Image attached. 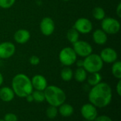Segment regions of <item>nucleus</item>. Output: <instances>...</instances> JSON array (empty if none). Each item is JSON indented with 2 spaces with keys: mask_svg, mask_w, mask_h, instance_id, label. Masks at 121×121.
I'll return each mask as SVG.
<instances>
[{
  "mask_svg": "<svg viewBox=\"0 0 121 121\" xmlns=\"http://www.w3.org/2000/svg\"><path fill=\"white\" fill-rule=\"evenodd\" d=\"M83 61V68L89 73L100 72L103 68L104 63L99 54L93 53L85 57Z\"/></svg>",
  "mask_w": 121,
  "mask_h": 121,
  "instance_id": "obj_4",
  "label": "nucleus"
},
{
  "mask_svg": "<svg viewBox=\"0 0 121 121\" xmlns=\"http://www.w3.org/2000/svg\"><path fill=\"white\" fill-rule=\"evenodd\" d=\"M32 96L33 98L34 101L38 102V103H42L45 101V94L44 91H33L32 92Z\"/></svg>",
  "mask_w": 121,
  "mask_h": 121,
  "instance_id": "obj_24",
  "label": "nucleus"
},
{
  "mask_svg": "<svg viewBox=\"0 0 121 121\" xmlns=\"http://www.w3.org/2000/svg\"><path fill=\"white\" fill-rule=\"evenodd\" d=\"M58 114V109L57 107L50 106L46 110V116L50 119H54L57 117Z\"/></svg>",
  "mask_w": 121,
  "mask_h": 121,
  "instance_id": "obj_25",
  "label": "nucleus"
},
{
  "mask_svg": "<svg viewBox=\"0 0 121 121\" xmlns=\"http://www.w3.org/2000/svg\"><path fill=\"white\" fill-rule=\"evenodd\" d=\"M4 121H18V117L14 113H9L4 116Z\"/></svg>",
  "mask_w": 121,
  "mask_h": 121,
  "instance_id": "obj_27",
  "label": "nucleus"
},
{
  "mask_svg": "<svg viewBox=\"0 0 121 121\" xmlns=\"http://www.w3.org/2000/svg\"><path fill=\"white\" fill-rule=\"evenodd\" d=\"M62 1H69V0H62Z\"/></svg>",
  "mask_w": 121,
  "mask_h": 121,
  "instance_id": "obj_35",
  "label": "nucleus"
},
{
  "mask_svg": "<svg viewBox=\"0 0 121 121\" xmlns=\"http://www.w3.org/2000/svg\"><path fill=\"white\" fill-rule=\"evenodd\" d=\"M15 94L11 88L4 86L0 88V99L4 102H10L14 98Z\"/></svg>",
  "mask_w": 121,
  "mask_h": 121,
  "instance_id": "obj_16",
  "label": "nucleus"
},
{
  "mask_svg": "<svg viewBox=\"0 0 121 121\" xmlns=\"http://www.w3.org/2000/svg\"><path fill=\"white\" fill-rule=\"evenodd\" d=\"M0 121H4V120H2V119H0Z\"/></svg>",
  "mask_w": 121,
  "mask_h": 121,
  "instance_id": "obj_36",
  "label": "nucleus"
},
{
  "mask_svg": "<svg viewBox=\"0 0 121 121\" xmlns=\"http://www.w3.org/2000/svg\"><path fill=\"white\" fill-rule=\"evenodd\" d=\"M87 82L89 86H94L101 82L102 80V76L100 74L99 72H96V73H91L89 76L86 78Z\"/></svg>",
  "mask_w": 121,
  "mask_h": 121,
  "instance_id": "obj_19",
  "label": "nucleus"
},
{
  "mask_svg": "<svg viewBox=\"0 0 121 121\" xmlns=\"http://www.w3.org/2000/svg\"><path fill=\"white\" fill-rule=\"evenodd\" d=\"M93 41L98 45H104L108 41V34L101 29H97L93 32Z\"/></svg>",
  "mask_w": 121,
  "mask_h": 121,
  "instance_id": "obj_15",
  "label": "nucleus"
},
{
  "mask_svg": "<svg viewBox=\"0 0 121 121\" xmlns=\"http://www.w3.org/2000/svg\"><path fill=\"white\" fill-rule=\"evenodd\" d=\"M113 98L112 88L109 84L100 82L92 86L89 93V101L96 108H102L108 106Z\"/></svg>",
  "mask_w": 121,
  "mask_h": 121,
  "instance_id": "obj_1",
  "label": "nucleus"
},
{
  "mask_svg": "<svg viewBox=\"0 0 121 121\" xmlns=\"http://www.w3.org/2000/svg\"><path fill=\"white\" fill-rule=\"evenodd\" d=\"M112 64L111 72L113 76L118 80L121 79V62L117 60Z\"/></svg>",
  "mask_w": 121,
  "mask_h": 121,
  "instance_id": "obj_23",
  "label": "nucleus"
},
{
  "mask_svg": "<svg viewBox=\"0 0 121 121\" xmlns=\"http://www.w3.org/2000/svg\"><path fill=\"white\" fill-rule=\"evenodd\" d=\"M81 114L85 120L94 121L98 116L97 108L91 103H86L82 106Z\"/></svg>",
  "mask_w": 121,
  "mask_h": 121,
  "instance_id": "obj_11",
  "label": "nucleus"
},
{
  "mask_svg": "<svg viewBox=\"0 0 121 121\" xmlns=\"http://www.w3.org/2000/svg\"><path fill=\"white\" fill-rule=\"evenodd\" d=\"M14 41L19 44H24L27 43L30 39V33L28 30L21 29L17 30L13 34Z\"/></svg>",
  "mask_w": 121,
  "mask_h": 121,
  "instance_id": "obj_14",
  "label": "nucleus"
},
{
  "mask_svg": "<svg viewBox=\"0 0 121 121\" xmlns=\"http://www.w3.org/2000/svg\"><path fill=\"white\" fill-rule=\"evenodd\" d=\"M58 112L62 116L65 118H67L71 116L74 113V108L72 107V105L64 103L59 106Z\"/></svg>",
  "mask_w": 121,
  "mask_h": 121,
  "instance_id": "obj_18",
  "label": "nucleus"
},
{
  "mask_svg": "<svg viewBox=\"0 0 121 121\" xmlns=\"http://www.w3.org/2000/svg\"><path fill=\"white\" fill-rule=\"evenodd\" d=\"M60 76L62 81L66 82L70 81L73 78V71L69 68V66H65L61 71Z\"/></svg>",
  "mask_w": 121,
  "mask_h": 121,
  "instance_id": "obj_21",
  "label": "nucleus"
},
{
  "mask_svg": "<svg viewBox=\"0 0 121 121\" xmlns=\"http://www.w3.org/2000/svg\"><path fill=\"white\" fill-rule=\"evenodd\" d=\"M116 14L117 16L121 18V3H119L118 5L117 6V8L116 9Z\"/></svg>",
  "mask_w": 121,
  "mask_h": 121,
  "instance_id": "obj_31",
  "label": "nucleus"
},
{
  "mask_svg": "<svg viewBox=\"0 0 121 121\" xmlns=\"http://www.w3.org/2000/svg\"><path fill=\"white\" fill-rule=\"evenodd\" d=\"M93 17L98 21H102L106 17V11L101 6H96L92 10Z\"/></svg>",
  "mask_w": 121,
  "mask_h": 121,
  "instance_id": "obj_20",
  "label": "nucleus"
},
{
  "mask_svg": "<svg viewBox=\"0 0 121 121\" xmlns=\"http://www.w3.org/2000/svg\"><path fill=\"white\" fill-rule=\"evenodd\" d=\"M116 92L118 93V95L119 96H121V79L118 80V82L117 83V86H116Z\"/></svg>",
  "mask_w": 121,
  "mask_h": 121,
  "instance_id": "obj_30",
  "label": "nucleus"
},
{
  "mask_svg": "<svg viewBox=\"0 0 121 121\" xmlns=\"http://www.w3.org/2000/svg\"><path fill=\"white\" fill-rule=\"evenodd\" d=\"M94 121H113V120L107 116H97Z\"/></svg>",
  "mask_w": 121,
  "mask_h": 121,
  "instance_id": "obj_29",
  "label": "nucleus"
},
{
  "mask_svg": "<svg viewBox=\"0 0 121 121\" xmlns=\"http://www.w3.org/2000/svg\"><path fill=\"white\" fill-rule=\"evenodd\" d=\"M85 121H87V120H85Z\"/></svg>",
  "mask_w": 121,
  "mask_h": 121,
  "instance_id": "obj_37",
  "label": "nucleus"
},
{
  "mask_svg": "<svg viewBox=\"0 0 121 121\" xmlns=\"http://www.w3.org/2000/svg\"><path fill=\"white\" fill-rule=\"evenodd\" d=\"M43 91L45 101H46L50 106L59 107L66 101L65 91L57 86H48Z\"/></svg>",
  "mask_w": 121,
  "mask_h": 121,
  "instance_id": "obj_3",
  "label": "nucleus"
},
{
  "mask_svg": "<svg viewBox=\"0 0 121 121\" xmlns=\"http://www.w3.org/2000/svg\"><path fill=\"white\" fill-rule=\"evenodd\" d=\"M0 61H1V59H0Z\"/></svg>",
  "mask_w": 121,
  "mask_h": 121,
  "instance_id": "obj_38",
  "label": "nucleus"
},
{
  "mask_svg": "<svg viewBox=\"0 0 121 121\" xmlns=\"http://www.w3.org/2000/svg\"><path fill=\"white\" fill-rule=\"evenodd\" d=\"M11 88L14 94L19 98H26L33 91L30 78L24 73H18L13 78Z\"/></svg>",
  "mask_w": 121,
  "mask_h": 121,
  "instance_id": "obj_2",
  "label": "nucleus"
},
{
  "mask_svg": "<svg viewBox=\"0 0 121 121\" xmlns=\"http://www.w3.org/2000/svg\"><path fill=\"white\" fill-rule=\"evenodd\" d=\"M16 52V46L12 42L4 41L0 44V59H8Z\"/></svg>",
  "mask_w": 121,
  "mask_h": 121,
  "instance_id": "obj_10",
  "label": "nucleus"
},
{
  "mask_svg": "<svg viewBox=\"0 0 121 121\" xmlns=\"http://www.w3.org/2000/svg\"><path fill=\"white\" fill-rule=\"evenodd\" d=\"M99 56L102 59L103 62L106 63H113L116 61L118 58L117 51L110 47H107L102 49Z\"/></svg>",
  "mask_w": 121,
  "mask_h": 121,
  "instance_id": "obj_12",
  "label": "nucleus"
},
{
  "mask_svg": "<svg viewBox=\"0 0 121 121\" xmlns=\"http://www.w3.org/2000/svg\"><path fill=\"white\" fill-rule=\"evenodd\" d=\"M16 0H0V8L7 9L13 6Z\"/></svg>",
  "mask_w": 121,
  "mask_h": 121,
  "instance_id": "obj_26",
  "label": "nucleus"
},
{
  "mask_svg": "<svg viewBox=\"0 0 121 121\" xmlns=\"http://www.w3.org/2000/svg\"><path fill=\"white\" fill-rule=\"evenodd\" d=\"M72 48L76 53L77 56L82 58H85L93 52V48L91 45L84 40H78L75 43L72 44Z\"/></svg>",
  "mask_w": 121,
  "mask_h": 121,
  "instance_id": "obj_7",
  "label": "nucleus"
},
{
  "mask_svg": "<svg viewBox=\"0 0 121 121\" xmlns=\"http://www.w3.org/2000/svg\"><path fill=\"white\" fill-rule=\"evenodd\" d=\"M55 25L53 19L50 17H44L40 23V30L45 36H51L55 31Z\"/></svg>",
  "mask_w": 121,
  "mask_h": 121,
  "instance_id": "obj_9",
  "label": "nucleus"
},
{
  "mask_svg": "<svg viewBox=\"0 0 121 121\" xmlns=\"http://www.w3.org/2000/svg\"><path fill=\"white\" fill-rule=\"evenodd\" d=\"M75 63L77 64V67H83L84 61H83V60H77V59Z\"/></svg>",
  "mask_w": 121,
  "mask_h": 121,
  "instance_id": "obj_33",
  "label": "nucleus"
},
{
  "mask_svg": "<svg viewBox=\"0 0 121 121\" xmlns=\"http://www.w3.org/2000/svg\"><path fill=\"white\" fill-rule=\"evenodd\" d=\"M29 62L32 66H38L40 62V59L38 56L33 55V56H31L30 57Z\"/></svg>",
  "mask_w": 121,
  "mask_h": 121,
  "instance_id": "obj_28",
  "label": "nucleus"
},
{
  "mask_svg": "<svg viewBox=\"0 0 121 121\" xmlns=\"http://www.w3.org/2000/svg\"><path fill=\"white\" fill-rule=\"evenodd\" d=\"M67 39L69 43L74 44L79 39V33L74 29L72 28L68 30L67 33Z\"/></svg>",
  "mask_w": 121,
  "mask_h": 121,
  "instance_id": "obj_22",
  "label": "nucleus"
},
{
  "mask_svg": "<svg viewBox=\"0 0 121 121\" xmlns=\"http://www.w3.org/2000/svg\"><path fill=\"white\" fill-rule=\"evenodd\" d=\"M30 80L33 88L35 90L43 91L48 86V81L46 78L40 74L35 75Z\"/></svg>",
  "mask_w": 121,
  "mask_h": 121,
  "instance_id": "obj_13",
  "label": "nucleus"
},
{
  "mask_svg": "<svg viewBox=\"0 0 121 121\" xmlns=\"http://www.w3.org/2000/svg\"><path fill=\"white\" fill-rule=\"evenodd\" d=\"M73 28H74L79 34H87L93 30V24L87 18L82 17L79 18L74 22Z\"/></svg>",
  "mask_w": 121,
  "mask_h": 121,
  "instance_id": "obj_8",
  "label": "nucleus"
},
{
  "mask_svg": "<svg viewBox=\"0 0 121 121\" xmlns=\"http://www.w3.org/2000/svg\"><path fill=\"white\" fill-rule=\"evenodd\" d=\"M3 82H4V77H3V75L1 74V73L0 72V86L2 85Z\"/></svg>",
  "mask_w": 121,
  "mask_h": 121,
  "instance_id": "obj_34",
  "label": "nucleus"
},
{
  "mask_svg": "<svg viewBox=\"0 0 121 121\" xmlns=\"http://www.w3.org/2000/svg\"><path fill=\"white\" fill-rule=\"evenodd\" d=\"M101 29L108 35H114L119 32L121 24L119 21L113 17H105L101 21Z\"/></svg>",
  "mask_w": 121,
  "mask_h": 121,
  "instance_id": "obj_5",
  "label": "nucleus"
},
{
  "mask_svg": "<svg viewBox=\"0 0 121 121\" xmlns=\"http://www.w3.org/2000/svg\"><path fill=\"white\" fill-rule=\"evenodd\" d=\"M26 101H27L28 103H32V102L34 101L33 98V96H32L31 93L29 94V95H28V96H26Z\"/></svg>",
  "mask_w": 121,
  "mask_h": 121,
  "instance_id": "obj_32",
  "label": "nucleus"
},
{
  "mask_svg": "<svg viewBox=\"0 0 121 121\" xmlns=\"http://www.w3.org/2000/svg\"><path fill=\"white\" fill-rule=\"evenodd\" d=\"M77 56L71 47H65L59 53V60L65 66H71L75 63Z\"/></svg>",
  "mask_w": 121,
  "mask_h": 121,
  "instance_id": "obj_6",
  "label": "nucleus"
},
{
  "mask_svg": "<svg viewBox=\"0 0 121 121\" xmlns=\"http://www.w3.org/2000/svg\"><path fill=\"white\" fill-rule=\"evenodd\" d=\"M73 77L79 83H83L86 80L87 72L83 67H77V68L73 72Z\"/></svg>",
  "mask_w": 121,
  "mask_h": 121,
  "instance_id": "obj_17",
  "label": "nucleus"
}]
</instances>
